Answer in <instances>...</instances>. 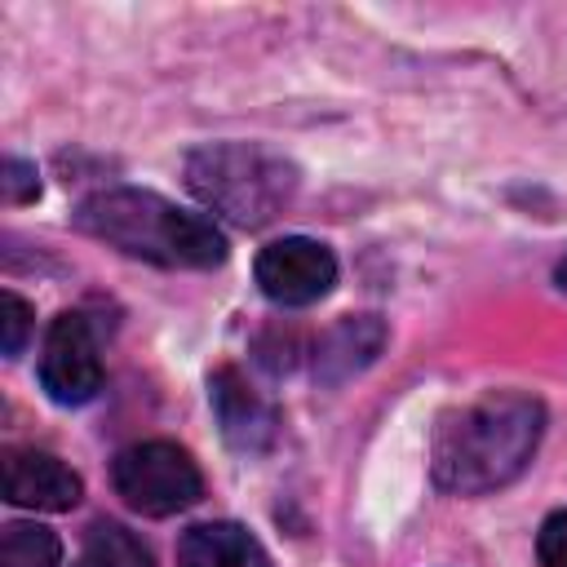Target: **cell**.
<instances>
[{"instance_id":"cell-1","label":"cell","mask_w":567,"mask_h":567,"mask_svg":"<svg viewBox=\"0 0 567 567\" xmlns=\"http://www.w3.org/2000/svg\"><path fill=\"white\" fill-rule=\"evenodd\" d=\"M545 434V408L518 390H492L439 421L430 443L434 483L452 496H487L514 483Z\"/></svg>"},{"instance_id":"cell-2","label":"cell","mask_w":567,"mask_h":567,"mask_svg":"<svg viewBox=\"0 0 567 567\" xmlns=\"http://www.w3.org/2000/svg\"><path fill=\"white\" fill-rule=\"evenodd\" d=\"M75 226L106 248H120L124 257L151 266L208 270L226 261V235L208 217L186 213L155 190H97L75 208Z\"/></svg>"},{"instance_id":"cell-3","label":"cell","mask_w":567,"mask_h":567,"mask_svg":"<svg viewBox=\"0 0 567 567\" xmlns=\"http://www.w3.org/2000/svg\"><path fill=\"white\" fill-rule=\"evenodd\" d=\"M186 186L204 208L244 230H257L292 204L297 168L292 159L252 142H213L186 155Z\"/></svg>"},{"instance_id":"cell-4","label":"cell","mask_w":567,"mask_h":567,"mask_svg":"<svg viewBox=\"0 0 567 567\" xmlns=\"http://www.w3.org/2000/svg\"><path fill=\"white\" fill-rule=\"evenodd\" d=\"M111 483L124 496V505L146 518H168L177 509H190L204 496L199 465L190 461L186 447H177L168 439L124 447L111 465Z\"/></svg>"},{"instance_id":"cell-5","label":"cell","mask_w":567,"mask_h":567,"mask_svg":"<svg viewBox=\"0 0 567 567\" xmlns=\"http://www.w3.org/2000/svg\"><path fill=\"white\" fill-rule=\"evenodd\" d=\"M337 284V257L319 239L288 235L257 252V288L275 306H310Z\"/></svg>"},{"instance_id":"cell-6","label":"cell","mask_w":567,"mask_h":567,"mask_svg":"<svg viewBox=\"0 0 567 567\" xmlns=\"http://www.w3.org/2000/svg\"><path fill=\"white\" fill-rule=\"evenodd\" d=\"M40 381L49 399L66 408L89 403L102 390V354H97V337L84 315L66 310L49 323L44 354H40Z\"/></svg>"},{"instance_id":"cell-7","label":"cell","mask_w":567,"mask_h":567,"mask_svg":"<svg viewBox=\"0 0 567 567\" xmlns=\"http://www.w3.org/2000/svg\"><path fill=\"white\" fill-rule=\"evenodd\" d=\"M4 496L22 509H44V514H62L71 505H80L84 483L71 465H62L53 452H35V447H9L4 452Z\"/></svg>"},{"instance_id":"cell-8","label":"cell","mask_w":567,"mask_h":567,"mask_svg":"<svg viewBox=\"0 0 567 567\" xmlns=\"http://www.w3.org/2000/svg\"><path fill=\"white\" fill-rule=\"evenodd\" d=\"M208 399H213V412H217V425L226 434V443L235 452H266L275 443V408L244 381L239 368L221 363L213 368L208 377Z\"/></svg>"},{"instance_id":"cell-9","label":"cell","mask_w":567,"mask_h":567,"mask_svg":"<svg viewBox=\"0 0 567 567\" xmlns=\"http://www.w3.org/2000/svg\"><path fill=\"white\" fill-rule=\"evenodd\" d=\"M385 346V319L381 315H346L315 341V377L323 385H341L354 372H363Z\"/></svg>"},{"instance_id":"cell-10","label":"cell","mask_w":567,"mask_h":567,"mask_svg":"<svg viewBox=\"0 0 567 567\" xmlns=\"http://www.w3.org/2000/svg\"><path fill=\"white\" fill-rule=\"evenodd\" d=\"M177 567H270V558L239 523H195L177 545Z\"/></svg>"},{"instance_id":"cell-11","label":"cell","mask_w":567,"mask_h":567,"mask_svg":"<svg viewBox=\"0 0 567 567\" xmlns=\"http://www.w3.org/2000/svg\"><path fill=\"white\" fill-rule=\"evenodd\" d=\"M84 563L89 567H155L151 549L124 527V523H111V518H97L84 536Z\"/></svg>"},{"instance_id":"cell-12","label":"cell","mask_w":567,"mask_h":567,"mask_svg":"<svg viewBox=\"0 0 567 567\" xmlns=\"http://www.w3.org/2000/svg\"><path fill=\"white\" fill-rule=\"evenodd\" d=\"M62 540L40 523H9L0 536V567H58Z\"/></svg>"},{"instance_id":"cell-13","label":"cell","mask_w":567,"mask_h":567,"mask_svg":"<svg viewBox=\"0 0 567 567\" xmlns=\"http://www.w3.org/2000/svg\"><path fill=\"white\" fill-rule=\"evenodd\" d=\"M536 554H540V567H567V509H554L540 523Z\"/></svg>"},{"instance_id":"cell-14","label":"cell","mask_w":567,"mask_h":567,"mask_svg":"<svg viewBox=\"0 0 567 567\" xmlns=\"http://www.w3.org/2000/svg\"><path fill=\"white\" fill-rule=\"evenodd\" d=\"M27 332H31V306L18 297V292H4V354H22L27 346Z\"/></svg>"},{"instance_id":"cell-15","label":"cell","mask_w":567,"mask_h":567,"mask_svg":"<svg viewBox=\"0 0 567 567\" xmlns=\"http://www.w3.org/2000/svg\"><path fill=\"white\" fill-rule=\"evenodd\" d=\"M35 195H40L35 164L9 155V159H4V199H9V204H27V199H35Z\"/></svg>"},{"instance_id":"cell-16","label":"cell","mask_w":567,"mask_h":567,"mask_svg":"<svg viewBox=\"0 0 567 567\" xmlns=\"http://www.w3.org/2000/svg\"><path fill=\"white\" fill-rule=\"evenodd\" d=\"M558 288H563V292H567V257H563V261H558Z\"/></svg>"},{"instance_id":"cell-17","label":"cell","mask_w":567,"mask_h":567,"mask_svg":"<svg viewBox=\"0 0 567 567\" xmlns=\"http://www.w3.org/2000/svg\"><path fill=\"white\" fill-rule=\"evenodd\" d=\"M80 567H89V563H84V558H80Z\"/></svg>"}]
</instances>
